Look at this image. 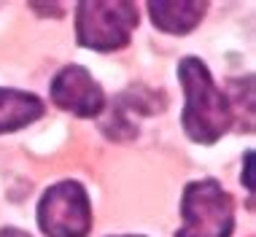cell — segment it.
I'll use <instances>...</instances> for the list:
<instances>
[{
    "instance_id": "cell-5",
    "label": "cell",
    "mask_w": 256,
    "mask_h": 237,
    "mask_svg": "<svg viewBox=\"0 0 256 237\" xmlns=\"http://www.w3.org/2000/svg\"><path fill=\"white\" fill-rule=\"evenodd\" d=\"M52 102L81 118H92L102 110L106 97L89 70H84L81 65H68L52 81Z\"/></svg>"
},
{
    "instance_id": "cell-4",
    "label": "cell",
    "mask_w": 256,
    "mask_h": 237,
    "mask_svg": "<svg viewBox=\"0 0 256 237\" xmlns=\"http://www.w3.org/2000/svg\"><path fill=\"white\" fill-rule=\"evenodd\" d=\"M38 226L49 237H86L92 229V205L76 180L54 184L38 202Z\"/></svg>"
},
{
    "instance_id": "cell-2",
    "label": "cell",
    "mask_w": 256,
    "mask_h": 237,
    "mask_svg": "<svg viewBox=\"0 0 256 237\" xmlns=\"http://www.w3.org/2000/svg\"><path fill=\"white\" fill-rule=\"evenodd\" d=\"M138 27V8L127 0H86L76 11L78 44L94 52H114L130 44Z\"/></svg>"
},
{
    "instance_id": "cell-9",
    "label": "cell",
    "mask_w": 256,
    "mask_h": 237,
    "mask_svg": "<svg viewBox=\"0 0 256 237\" xmlns=\"http://www.w3.org/2000/svg\"><path fill=\"white\" fill-rule=\"evenodd\" d=\"M0 237H30V234H27V232H22V229L6 226V229H0Z\"/></svg>"
},
{
    "instance_id": "cell-8",
    "label": "cell",
    "mask_w": 256,
    "mask_h": 237,
    "mask_svg": "<svg viewBox=\"0 0 256 237\" xmlns=\"http://www.w3.org/2000/svg\"><path fill=\"white\" fill-rule=\"evenodd\" d=\"M251 162H254V154L248 151L246 154V170H243V180H246V189L254 192V184H251Z\"/></svg>"
},
{
    "instance_id": "cell-1",
    "label": "cell",
    "mask_w": 256,
    "mask_h": 237,
    "mask_svg": "<svg viewBox=\"0 0 256 237\" xmlns=\"http://www.w3.org/2000/svg\"><path fill=\"white\" fill-rule=\"evenodd\" d=\"M178 78L186 92L184 130L197 143H216L232 124V102L213 84L208 68L194 57H186L178 65Z\"/></svg>"
},
{
    "instance_id": "cell-3",
    "label": "cell",
    "mask_w": 256,
    "mask_h": 237,
    "mask_svg": "<svg viewBox=\"0 0 256 237\" xmlns=\"http://www.w3.org/2000/svg\"><path fill=\"white\" fill-rule=\"evenodd\" d=\"M184 226L176 237H230L234 229L232 197L218 180H194L184 189Z\"/></svg>"
},
{
    "instance_id": "cell-6",
    "label": "cell",
    "mask_w": 256,
    "mask_h": 237,
    "mask_svg": "<svg viewBox=\"0 0 256 237\" xmlns=\"http://www.w3.org/2000/svg\"><path fill=\"white\" fill-rule=\"evenodd\" d=\"M205 8L208 3H202V0H151L148 3L154 27L172 32V36H184V32L194 30Z\"/></svg>"
},
{
    "instance_id": "cell-7",
    "label": "cell",
    "mask_w": 256,
    "mask_h": 237,
    "mask_svg": "<svg viewBox=\"0 0 256 237\" xmlns=\"http://www.w3.org/2000/svg\"><path fill=\"white\" fill-rule=\"evenodd\" d=\"M40 116H44V102L36 94L16 92V89H0V135L22 130Z\"/></svg>"
}]
</instances>
